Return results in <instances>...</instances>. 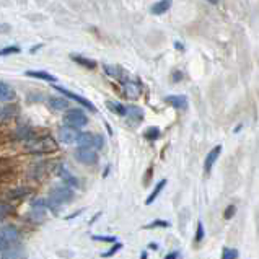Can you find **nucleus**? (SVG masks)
<instances>
[{
	"mask_svg": "<svg viewBox=\"0 0 259 259\" xmlns=\"http://www.w3.org/2000/svg\"><path fill=\"white\" fill-rule=\"evenodd\" d=\"M77 136H78V131L75 127H70V125H64V127L59 129V139H61L62 144H67V145L75 144Z\"/></svg>",
	"mask_w": 259,
	"mask_h": 259,
	"instance_id": "obj_7",
	"label": "nucleus"
},
{
	"mask_svg": "<svg viewBox=\"0 0 259 259\" xmlns=\"http://www.w3.org/2000/svg\"><path fill=\"white\" fill-rule=\"evenodd\" d=\"M235 212H236V207H235V205H228V207H227V210H225V213H224L225 220H230V219L235 215Z\"/></svg>",
	"mask_w": 259,
	"mask_h": 259,
	"instance_id": "obj_31",
	"label": "nucleus"
},
{
	"mask_svg": "<svg viewBox=\"0 0 259 259\" xmlns=\"http://www.w3.org/2000/svg\"><path fill=\"white\" fill-rule=\"evenodd\" d=\"M157 227L166 228V227H169V222H166V220H155V222H152L150 225H147L145 228H157Z\"/></svg>",
	"mask_w": 259,
	"mask_h": 259,
	"instance_id": "obj_30",
	"label": "nucleus"
},
{
	"mask_svg": "<svg viewBox=\"0 0 259 259\" xmlns=\"http://www.w3.org/2000/svg\"><path fill=\"white\" fill-rule=\"evenodd\" d=\"M165 257L166 259H178V257H181V254H180V251H173V253H168Z\"/></svg>",
	"mask_w": 259,
	"mask_h": 259,
	"instance_id": "obj_32",
	"label": "nucleus"
},
{
	"mask_svg": "<svg viewBox=\"0 0 259 259\" xmlns=\"http://www.w3.org/2000/svg\"><path fill=\"white\" fill-rule=\"evenodd\" d=\"M48 103H49V106L53 108V109H56V111H67V109H70L69 108L70 103L67 100H64V98H59V96H51V98L48 100Z\"/></svg>",
	"mask_w": 259,
	"mask_h": 259,
	"instance_id": "obj_14",
	"label": "nucleus"
},
{
	"mask_svg": "<svg viewBox=\"0 0 259 259\" xmlns=\"http://www.w3.org/2000/svg\"><path fill=\"white\" fill-rule=\"evenodd\" d=\"M0 236L7 241L13 245L21 238V232L18 230L17 227H12V225H5V227H0Z\"/></svg>",
	"mask_w": 259,
	"mask_h": 259,
	"instance_id": "obj_6",
	"label": "nucleus"
},
{
	"mask_svg": "<svg viewBox=\"0 0 259 259\" xmlns=\"http://www.w3.org/2000/svg\"><path fill=\"white\" fill-rule=\"evenodd\" d=\"M175 46H176V49H181V51L184 49V48H183V44H181V42H175Z\"/></svg>",
	"mask_w": 259,
	"mask_h": 259,
	"instance_id": "obj_36",
	"label": "nucleus"
},
{
	"mask_svg": "<svg viewBox=\"0 0 259 259\" xmlns=\"http://www.w3.org/2000/svg\"><path fill=\"white\" fill-rule=\"evenodd\" d=\"M205 2H209V4H217V2H220V0H205Z\"/></svg>",
	"mask_w": 259,
	"mask_h": 259,
	"instance_id": "obj_37",
	"label": "nucleus"
},
{
	"mask_svg": "<svg viewBox=\"0 0 259 259\" xmlns=\"http://www.w3.org/2000/svg\"><path fill=\"white\" fill-rule=\"evenodd\" d=\"M165 103L176 109H186L188 108V98L184 95H169L165 96Z\"/></svg>",
	"mask_w": 259,
	"mask_h": 259,
	"instance_id": "obj_8",
	"label": "nucleus"
},
{
	"mask_svg": "<svg viewBox=\"0 0 259 259\" xmlns=\"http://www.w3.org/2000/svg\"><path fill=\"white\" fill-rule=\"evenodd\" d=\"M56 88V92H59V93H62L64 96H67V98H70V100H73V101H77L78 105H82V106H85L88 111H96V108L93 106V103L90 101V100H87V98H83V96H80V95H77V93H73V92H70V90H67V88H62V87H54Z\"/></svg>",
	"mask_w": 259,
	"mask_h": 259,
	"instance_id": "obj_5",
	"label": "nucleus"
},
{
	"mask_svg": "<svg viewBox=\"0 0 259 259\" xmlns=\"http://www.w3.org/2000/svg\"><path fill=\"white\" fill-rule=\"evenodd\" d=\"M95 241H103V243H114L116 241V236H103V235H95L92 236Z\"/></svg>",
	"mask_w": 259,
	"mask_h": 259,
	"instance_id": "obj_28",
	"label": "nucleus"
},
{
	"mask_svg": "<svg viewBox=\"0 0 259 259\" xmlns=\"http://www.w3.org/2000/svg\"><path fill=\"white\" fill-rule=\"evenodd\" d=\"M64 122H65V125L78 129V127H83V125L88 124V117L82 109H67Z\"/></svg>",
	"mask_w": 259,
	"mask_h": 259,
	"instance_id": "obj_2",
	"label": "nucleus"
},
{
	"mask_svg": "<svg viewBox=\"0 0 259 259\" xmlns=\"http://www.w3.org/2000/svg\"><path fill=\"white\" fill-rule=\"evenodd\" d=\"M204 235H205L204 225H202V222H199V224H197V230H196V243H201L204 240Z\"/></svg>",
	"mask_w": 259,
	"mask_h": 259,
	"instance_id": "obj_27",
	"label": "nucleus"
},
{
	"mask_svg": "<svg viewBox=\"0 0 259 259\" xmlns=\"http://www.w3.org/2000/svg\"><path fill=\"white\" fill-rule=\"evenodd\" d=\"M122 85H124L125 95H127L129 98H137L140 95V85L134 82V80H122Z\"/></svg>",
	"mask_w": 259,
	"mask_h": 259,
	"instance_id": "obj_12",
	"label": "nucleus"
},
{
	"mask_svg": "<svg viewBox=\"0 0 259 259\" xmlns=\"http://www.w3.org/2000/svg\"><path fill=\"white\" fill-rule=\"evenodd\" d=\"M129 117V119H132V122H140L144 119V111L140 109L139 106H127V114H125Z\"/></svg>",
	"mask_w": 259,
	"mask_h": 259,
	"instance_id": "obj_18",
	"label": "nucleus"
},
{
	"mask_svg": "<svg viewBox=\"0 0 259 259\" xmlns=\"http://www.w3.org/2000/svg\"><path fill=\"white\" fill-rule=\"evenodd\" d=\"M73 155H75L77 161H80L82 165L92 166V165L98 163V153H96L93 149H90V147H78Z\"/></svg>",
	"mask_w": 259,
	"mask_h": 259,
	"instance_id": "obj_3",
	"label": "nucleus"
},
{
	"mask_svg": "<svg viewBox=\"0 0 259 259\" xmlns=\"http://www.w3.org/2000/svg\"><path fill=\"white\" fill-rule=\"evenodd\" d=\"M166 186V180H161L158 184H157V186H155V189L152 191V194L149 196V197H147V201H145V204L147 205H150L153 201H155V199H157L158 197V194H160V192H161V189H163Z\"/></svg>",
	"mask_w": 259,
	"mask_h": 259,
	"instance_id": "obj_21",
	"label": "nucleus"
},
{
	"mask_svg": "<svg viewBox=\"0 0 259 259\" xmlns=\"http://www.w3.org/2000/svg\"><path fill=\"white\" fill-rule=\"evenodd\" d=\"M220 152H222V145H217V147H213V149H212L209 153H207V157H205V160H204V171H205L207 175H209V173L212 171V166H213V163L217 161Z\"/></svg>",
	"mask_w": 259,
	"mask_h": 259,
	"instance_id": "obj_9",
	"label": "nucleus"
},
{
	"mask_svg": "<svg viewBox=\"0 0 259 259\" xmlns=\"http://www.w3.org/2000/svg\"><path fill=\"white\" fill-rule=\"evenodd\" d=\"M72 61H73V62H77L78 65H82V67H85V69H90V70L96 69V62H95V61H92V59H88V57L72 56Z\"/></svg>",
	"mask_w": 259,
	"mask_h": 259,
	"instance_id": "obj_19",
	"label": "nucleus"
},
{
	"mask_svg": "<svg viewBox=\"0 0 259 259\" xmlns=\"http://www.w3.org/2000/svg\"><path fill=\"white\" fill-rule=\"evenodd\" d=\"M25 75L33 77V78H39V80H46V82H49V83L57 82V78L54 75H51L49 72H44V70H26Z\"/></svg>",
	"mask_w": 259,
	"mask_h": 259,
	"instance_id": "obj_13",
	"label": "nucleus"
},
{
	"mask_svg": "<svg viewBox=\"0 0 259 259\" xmlns=\"http://www.w3.org/2000/svg\"><path fill=\"white\" fill-rule=\"evenodd\" d=\"M73 196H75V192H73L72 186H57L54 189H51L49 192V197L53 199V201L61 207L64 204H69L73 201Z\"/></svg>",
	"mask_w": 259,
	"mask_h": 259,
	"instance_id": "obj_1",
	"label": "nucleus"
},
{
	"mask_svg": "<svg viewBox=\"0 0 259 259\" xmlns=\"http://www.w3.org/2000/svg\"><path fill=\"white\" fill-rule=\"evenodd\" d=\"M15 137L20 139V140H29V139L34 137V134H33V131L28 129V127H18L17 131H15Z\"/></svg>",
	"mask_w": 259,
	"mask_h": 259,
	"instance_id": "obj_22",
	"label": "nucleus"
},
{
	"mask_svg": "<svg viewBox=\"0 0 259 259\" xmlns=\"http://www.w3.org/2000/svg\"><path fill=\"white\" fill-rule=\"evenodd\" d=\"M23 194H28V189H20V191H13L12 192V196H17V197L23 196ZM17 197H15V199H17Z\"/></svg>",
	"mask_w": 259,
	"mask_h": 259,
	"instance_id": "obj_33",
	"label": "nucleus"
},
{
	"mask_svg": "<svg viewBox=\"0 0 259 259\" xmlns=\"http://www.w3.org/2000/svg\"><path fill=\"white\" fill-rule=\"evenodd\" d=\"M173 77H175V82H180V78L183 77V73H181V72H175V73H173Z\"/></svg>",
	"mask_w": 259,
	"mask_h": 259,
	"instance_id": "obj_35",
	"label": "nucleus"
},
{
	"mask_svg": "<svg viewBox=\"0 0 259 259\" xmlns=\"http://www.w3.org/2000/svg\"><path fill=\"white\" fill-rule=\"evenodd\" d=\"M20 48L18 46H7L4 49H0V56H12V54H18L20 53Z\"/></svg>",
	"mask_w": 259,
	"mask_h": 259,
	"instance_id": "obj_26",
	"label": "nucleus"
},
{
	"mask_svg": "<svg viewBox=\"0 0 259 259\" xmlns=\"http://www.w3.org/2000/svg\"><path fill=\"white\" fill-rule=\"evenodd\" d=\"M0 33H10L9 25H0Z\"/></svg>",
	"mask_w": 259,
	"mask_h": 259,
	"instance_id": "obj_34",
	"label": "nucleus"
},
{
	"mask_svg": "<svg viewBox=\"0 0 259 259\" xmlns=\"http://www.w3.org/2000/svg\"><path fill=\"white\" fill-rule=\"evenodd\" d=\"M57 175L61 176V178H62V181H64L65 184H69V186H72V188H78V186H80V184H78V180H77V178L73 176L65 166H59Z\"/></svg>",
	"mask_w": 259,
	"mask_h": 259,
	"instance_id": "obj_11",
	"label": "nucleus"
},
{
	"mask_svg": "<svg viewBox=\"0 0 259 259\" xmlns=\"http://www.w3.org/2000/svg\"><path fill=\"white\" fill-rule=\"evenodd\" d=\"M12 212V207L7 204V202H0V220H4L10 215Z\"/></svg>",
	"mask_w": 259,
	"mask_h": 259,
	"instance_id": "obj_25",
	"label": "nucleus"
},
{
	"mask_svg": "<svg viewBox=\"0 0 259 259\" xmlns=\"http://www.w3.org/2000/svg\"><path fill=\"white\" fill-rule=\"evenodd\" d=\"M75 145L90 147V149H93V147H96V149H101V147H103V137L93 136V134H90V132H78Z\"/></svg>",
	"mask_w": 259,
	"mask_h": 259,
	"instance_id": "obj_4",
	"label": "nucleus"
},
{
	"mask_svg": "<svg viewBox=\"0 0 259 259\" xmlns=\"http://www.w3.org/2000/svg\"><path fill=\"white\" fill-rule=\"evenodd\" d=\"M145 139L147 140H157V139H160V136H161V132H160V129L158 127H149L145 131Z\"/></svg>",
	"mask_w": 259,
	"mask_h": 259,
	"instance_id": "obj_23",
	"label": "nucleus"
},
{
	"mask_svg": "<svg viewBox=\"0 0 259 259\" xmlns=\"http://www.w3.org/2000/svg\"><path fill=\"white\" fill-rule=\"evenodd\" d=\"M122 248V245H121V243H116L114 241V245H113V248H111L109 251H106V253H103L101 256L103 257H109V256H113V254H116L117 253V251H119Z\"/></svg>",
	"mask_w": 259,
	"mask_h": 259,
	"instance_id": "obj_29",
	"label": "nucleus"
},
{
	"mask_svg": "<svg viewBox=\"0 0 259 259\" xmlns=\"http://www.w3.org/2000/svg\"><path fill=\"white\" fill-rule=\"evenodd\" d=\"M169 9H171V0H160V2L152 5L150 12H152V15H163Z\"/></svg>",
	"mask_w": 259,
	"mask_h": 259,
	"instance_id": "obj_15",
	"label": "nucleus"
},
{
	"mask_svg": "<svg viewBox=\"0 0 259 259\" xmlns=\"http://www.w3.org/2000/svg\"><path fill=\"white\" fill-rule=\"evenodd\" d=\"M17 114H18V108L17 106H13V105L0 106V122H9Z\"/></svg>",
	"mask_w": 259,
	"mask_h": 259,
	"instance_id": "obj_10",
	"label": "nucleus"
},
{
	"mask_svg": "<svg viewBox=\"0 0 259 259\" xmlns=\"http://www.w3.org/2000/svg\"><path fill=\"white\" fill-rule=\"evenodd\" d=\"M106 106L113 111V113H116L117 116H125L127 114V106L121 105V103H116V101H108Z\"/></svg>",
	"mask_w": 259,
	"mask_h": 259,
	"instance_id": "obj_20",
	"label": "nucleus"
},
{
	"mask_svg": "<svg viewBox=\"0 0 259 259\" xmlns=\"http://www.w3.org/2000/svg\"><path fill=\"white\" fill-rule=\"evenodd\" d=\"M240 257V253L233 248H224L222 251V259H238Z\"/></svg>",
	"mask_w": 259,
	"mask_h": 259,
	"instance_id": "obj_24",
	"label": "nucleus"
},
{
	"mask_svg": "<svg viewBox=\"0 0 259 259\" xmlns=\"http://www.w3.org/2000/svg\"><path fill=\"white\" fill-rule=\"evenodd\" d=\"M15 100V92L9 83L0 82V101H12Z\"/></svg>",
	"mask_w": 259,
	"mask_h": 259,
	"instance_id": "obj_17",
	"label": "nucleus"
},
{
	"mask_svg": "<svg viewBox=\"0 0 259 259\" xmlns=\"http://www.w3.org/2000/svg\"><path fill=\"white\" fill-rule=\"evenodd\" d=\"M103 70L108 77L114 78V80H121L124 77V70L121 67H117V65H103Z\"/></svg>",
	"mask_w": 259,
	"mask_h": 259,
	"instance_id": "obj_16",
	"label": "nucleus"
}]
</instances>
